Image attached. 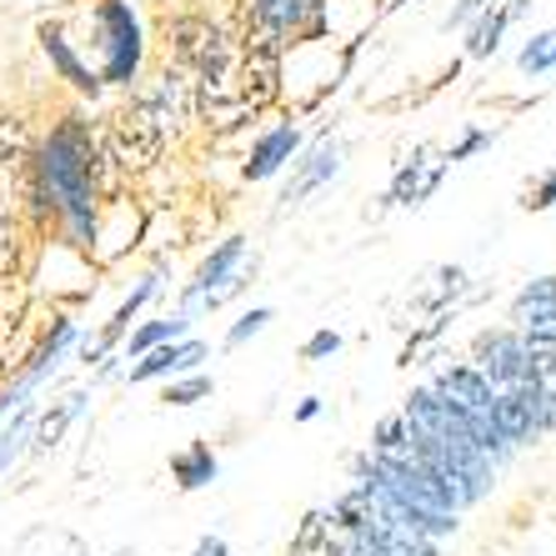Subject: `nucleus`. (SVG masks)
Masks as SVG:
<instances>
[{
	"label": "nucleus",
	"mask_w": 556,
	"mask_h": 556,
	"mask_svg": "<svg viewBox=\"0 0 556 556\" xmlns=\"http://www.w3.org/2000/svg\"><path fill=\"white\" fill-rule=\"evenodd\" d=\"M80 402L86 396H65L55 412H46V421H40V431H36V452H51V446H61V437H65V427L80 416Z\"/></svg>",
	"instance_id": "nucleus-13"
},
{
	"label": "nucleus",
	"mask_w": 556,
	"mask_h": 556,
	"mask_svg": "<svg viewBox=\"0 0 556 556\" xmlns=\"http://www.w3.org/2000/svg\"><path fill=\"white\" fill-rule=\"evenodd\" d=\"M511 316H517V326H531V321H542V316H556V276H542V281H531L527 291L517 296Z\"/></svg>",
	"instance_id": "nucleus-10"
},
{
	"label": "nucleus",
	"mask_w": 556,
	"mask_h": 556,
	"mask_svg": "<svg viewBox=\"0 0 556 556\" xmlns=\"http://www.w3.org/2000/svg\"><path fill=\"white\" fill-rule=\"evenodd\" d=\"M477 371L492 391H536V366L527 356V341L517 331H492L477 341Z\"/></svg>",
	"instance_id": "nucleus-5"
},
{
	"label": "nucleus",
	"mask_w": 556,
	"mask_h": 556,
	"mask_svg": "<svg viewBox=\"0 0 556 556\" xmlns=\"http://www.w3.org/2000/svg\"><path fill=\"white\" fill-rule=\"evenodd\" d=\"M331 170H337V146L326 141V146H316V155H311V166H306V176H301L296 181V191L286 195V201H296V195H306L311 186H321L326 176H331Z\"/></svg>",
	"instance_id": "nucleus-17"
},
{
	"label": "nucleus",
	"mask_w": 556,
	"mask_h": 556,
	"mask_svg": "<svg viewBox=\"0 0 556 556\" xmlns=\"http://www.w3.org/2000/svg\"><path fill=\"white\" fill-rule=\"evenodd\" d=\"M105 151H111V161H116L121 170L155 166L161 151H166V116H161L151 101L126 105V111L111 121V130H105Z\"/></svg>",
	"instance_id": "nucleus-4"
},
{
	"label": "nucleus",
	"mask_w": 556,
	"mask_h": 556,
	"mask_svg": "<svg viewBox=\"0 0 556 556\" xmlns=\"http://www.w3.org/2000/svg\"><path fill=\"white\" fill-rule=\"evenodd\" d=\"M376 462H391V466L421 462V456H416V427L406 416H387V421L376 427Z\"/></svg>",
	"instance_id": "nucleus-7"
},
{
	"label": "nucleus",
	"mask_w": 556,
	"mask_h": 556,
	"mask_svg": "<svg viewBox=\"0 0 556 556\" xmlns=\"http://www.w3.org/2000/svg\"><path fill=\"white\" fill-rule=\"evenodd\" d=\"M291 556H296V552H291Z\"/></svg>",
	"instance_id": "nucleus-28"
},
{
	"label": "nucleus",
	"mask_w": 556,
	"mask_h": 556,
	"mask_svg": "<svg viewBox=\"0 0 556 556\" xmlns=\"http://www.w3.org/2000/svg\"><path fill=\"white\" fill-rule=\"evenodd\" d=\"M296 151V130L291 126H281V130H271V136H266V141L256 146V155H251V166H247V176L251 181H261V176H271L276 166H281L286 155Z\"/></svg>",
	"instance_id": "nucleus-11"
},
{
	"label": "nucleus",
	"mask_w": 556,
	"mask_h": 556,
	"mask_svg": "<svg viewBox=\"0 0 556 556\" xmlns=\"http://www.w3.org/2000/svg\"><path fill=\"white\" fill-rule=\"evenodd\" d=\"M15 266H21V226H15L5 195H0V281H11Z\"/></svg>",
	"instance_id": "nucleus-14"
},
{
	"label": "nucleus",
	"mask_w": 556,
	"mask_h": 556,
	"mask_svg": "<svg viewBox=\"0 0 556 556\" xmlns=\"http://www.w3.org/2000/svg\"><path fill=\"white\" fill-rule=\"evenodd\" d=\"M26 416H30V406L21 402V412H15V421L5 427V437H0V466H11V456L21 452V427H26Z\"/></svg>",
	"instance_id": "nucleus-21"
},
{
	"label": "nucleus",
	"mask_w": 556,
	"mask_h": 556,
	"mask_svg": "<svg viewBox=\"0 0 556 556\" xmlns=\"http://www.w3.org/2000/svg\"><path fill=\"white\" fill-rule=\"evenodd\" d=\"M170 55H176V65H181L186 76H211V71H220V65L231 61V40L220 36L211 21L186 15V21L170 26Z\"/></svg>",
	"instance_id": "nucleus-6"
},
{
	"label": "nucleus",
	"mask_w": 556,
	"mask_h": 556,
	"mask_svg": "<svg viewBox=\"0 0 556 556\" xmlns=\"http://www.w3.org/2000/svg\"><path fill=\"white\" fill-rule=\"evenodd\" d=\"M181 331H186V321H181V316H176V321H151V326H141V331L130 337V356H141V351L161 346V341L181 337Z\"/></svg>",
	"instance_id": "nucleus-18"
},
{
	"label": "nucleus",
	"mask_w": 556,
	"mask_h": 556,
	"mask_svg": "<svg viewBox=\"0 0 556 556\" xmlns=\"http://www.w3.org/2000/svg\"><path fill=\"white\" fill-rule=\"evenodd\" d=\"M266 321H271V311H266V306H261V311H251L247 321H241V326H236V331H231V337H226V346H241V341H251V337H256V331H261V326H266Z\"/></svg>",
	"instance_id": "nucleus-24"
},
{
	"label": "nucleus",
	"mask_w": 556,
	"mask_h": 556,
	"mask_svg": "<svg viewBox=\"0 0 556 556\" xmlns=\"http://www.w3.org/2000/svg\"><path fill=\"white\" fill-rule=\"evenodd\" d=\"M195 556H226V542H220V536H206V542L195 546Z\"/></svg>",
	"instance_id": "nucleus-26"
},
{
	"label": "nucleus",
	"mask_w": 556,
	"mask_h": 556,
	"mask_svg": "<svg viewBox=\"0 0 556 556\" xmlns=\"http://www.w3.org/2000/svg\"><path fill=\"white\" fill-rule=\"evenodd\" d=\"M206 356V346L201 341H181V346H161L151 351L136 371H130V381H151V376H166V371H186V366H195Z\"/></svg>",
	"instance_id": "nucleus-8"
},
{
	"label": "nucleus",
	"mask_w": 556,
	"mask_h": 556,
	"mask_svg": "<svg viewBox=\"0 0 556 556\" xmlns=\"http://www.w3.org/2000/svg\"><path fill=\"white\" fill-rule=\"evenodd\" d=\"M231 86L241 111H261L281 91V30L251 0L241 11V36L231 40Z\"/></svg>",
	"instance_id": "nucleus-1"
},
{
	"label": "nucleus",
	"mask_w": 556,
	"mask_h": 556,
	"mask_svg": "<svg viewBox=\"0 0 556 556\" xmlns=\"http://www.w3.org/2000/svg\"><path fill=\"white\" fill-rule=\"evenodd\" d=\"M206 391H211V381H206V376H195V381H181V387H170L166 402H170V406H191V402H201Z\"/></svg>",
	"instance_id": "nucleus-23"
},
{
	"label": "nucleus",
	"mask_w": 556,
	"mask_h": 556,
	"mask_svg": "<svg viewBox=\"0 0 556 556\" xmlns=\"http://www.w3.org/2000/svg\"><path fill=\"white\" fill-rule=\"evenodd\" d=\"M362 471H366V481L381 486L396 506H406L421 531H431V536H452L456 531V506L446 502V492H441L437 477H431L421 462H406V466H391V462L366 466L362 462Z\"/></svg>",
	"instance_id": "nucleus-2"
},
{
	"label": "nucleus",
	"mask_w": 556,
	"mask_h": 556,
	"mask_svg": "<svg viewBox=\"0 0 556 556\" xmlns=\"http://www.w3.org/2000/svg\"><path fill=\"white\" fill-rule=\"evenodd\" d=\"M251 5H256V11L286 36V30H296L301 21H306V11L316 5V0H251Z\"/></svg>",
	"instance_id": "nucleus-15"
},
{
	"label": "nucleus",
	"mask_w": 556,
	"mask_h": 556,
	"mask_svg": "<svg viewBox=\"0 0 556 556\" xmlns=\"http://www.w3.org/2000/svg\"><path fill=\"white\" fill-rule=\"evenodd\" d=\"M337 346H341V337H337V331H316V337L306 341V356H311V362H316V356H331V351H337Z\"/></svg>",
	"instance_id": "nucleus-25"
},
{
	"label": "nucleus",
	"mask_w": 556,
	"mask_h": 556,
	"mask_svg": "<svg viewBox=\"0 0 556 556\" xmlns=\"http://www.w3.org/2000/svg\"><path fill=\"white\" fill-rule=\"evenodd\" d=\"M11 556H80V536L61 527H36L11 546Z\"/></svg>",
	"instance_id": "nucleus-9"
},
{
	"label": "nucleus",
	"mask_w": 556,
	"mask_h": 556,
	"mask_svg": "<svg viewBox=\"0 0 556 556\" xmlns=\"http://www.w3.org/2000/svg\"><path fill=\"white\" fill-rule=\"evenodd\" d=\"M511 15H517V5H511V11H506V15H492V21H486V26L477 30V40H471V51H477V55H486V51H492V46H496V36H502V26H506V21H511Z\"/></svg>",
	"instance_id": "nucleus-22"
},
{
	"label": "nucleus",
	"mask_w": 556,
	"mask_h": 556,
	"mask_svg": "<svg viewBox=\"0 0 556 556\" xmlns=\"http://www.w3.org/2000/svg\"><path fill=\"white\" fill-rule=\"evenodd\" d=\"M236 261H241V241H226V247H220L216 256L201 266V276H195V281H201V291H211L216 281H226V271H231Z\"/></svg>",
	"instance_id": "nucleus-19"
},
{
	"label": "nucleus",
	"mask_w": 556,
	"mask_h": 556,
	"mask_svg": "<svg viewBox=\"0 0 556 556\" xmlns=\"http://www.w3.org/2000/svg\"><path fill=\"white\" fill-rule=\"evenodd\" d=\"M26 161V126L15 116H0V166L15 170Z\"/></svg>",
	"instance_id": "nucleus-16"
},
{
	"label": "nucleus",
	"mask_w": 556,
	"mask_h": 556,
	"mask_svg": "<svg viewBox=\"0 0 556 556\" xmlns=\"http://www.w3.org/2000/svg\"><path fill=\"white\" fill-rule=\"evenodd\" d=\"M40 176H46L51 195L80 220V226L91 220V195H96V186H91V136H86L76 121L51 136L46 155H40Z\"/></svg>",
	"instance_id": "nucleus-3"
},
{
	"label": "nucleus",
	"mask_w": 556,
	"mask_h": 556,
	"mask_svg": "<svg viewBox=\"0 0 556 556\" xmlns=\"http://www.w3.org/2000/svg\"><path fill=\"white\" fill-rule=\"evenodd\" d=\"M552 65H556V30H546V36H536L527 51H521V71L536 76V71H552Z\"/></svg>",
	"instance_id": "nucleus-20"
},
{
	"label": "nucleus",
	"mask_w": 556,
	"mask_h": 556,
	"mask_svg": "<svg viewBox=\"0 0 556 556\" xmlns=\"http://www.w3.org/2000/svg\"><path fill=\"white\" fill-rule=\"evenodd\" d=\"M170 471H176V481H181L186 492H195V486H206L216 477V456H211V446H191L186 456L170 462Z\"/></svg>",
	"instance_id": "nucleus-12"
},
{
	"label": "nucleus",
	"mask_w": 556,
	"mask_h": 556,
	"mask_svg": "<svg viewBox=\"0 0 556 556\" xmlns=\"http://www.w3.org/2000/svg\"><path fill=\"white\" fill-rule=\"evenodd\" d=\"M321 412V402H301V412H296V421H311V416Z\"/></svg>",
	"instance_id": "nucleus-27"
}]
</instances>
